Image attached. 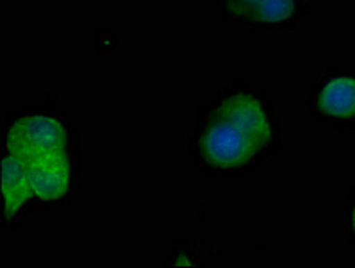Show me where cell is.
<instances>
[{"instance_id":"obj_6","label":"cell","mask_w":355,"mask_h":268,"mask_svg":"<svg viewBox=\"0 0 355 268\" xmlns=\"http://www.w3.org/2000/svg\"><path fill=\"white\" fill-rule=\"evenodd\" d=\"M311 111L336 126L355 124V74L329 72L320 77L311 93Z\"/></svg>"},{"instance_id":"obj_3","label":"cell","mask_w":355,"mask_h":268,"mask_svg":"<svg viewBox=\"0 0 355 268\" xmlns=\"http://www.w3.org/2000/svg\"><path fill=\"white\" fill-rule=\"evenodd\" d=\"M80 145V134L54 102L20 106L2 117V147L24 160L46 152H64Z\"/></svg>"},{"instance_id":"obj_9","label":"cell","mask_w":355,"mask_h":268,"mask_svg":"<svg viewBox=\"0 0 355 268\" xmlns=\"http://www.w3.org/2000/svg\"><path fill=\"white\" fill-rule=\"evenodd\" d=\"M345 233H347L348 242L355 245V188L352 190L347 204V220H345Z\"/></svg>"},{"instance_id":"obj_10","label":"cell","mask_w":355,"mask_h":268,"mask_svg":"<svg viewBox=\"0 0 355 268\" xmlns=\"http://www.w3.org/2000/svg\"><path fill=\"white\" fill-rule=\"evenodd\" d=\"M305 4H314V2H318V0H304Z\"/></svg>"},{"instance_id":"obj_1","label":"cell","mask_w":355,"mask_h":268,"mask_svg":"<svg viewBox=\"0 0 355 268\" xmlns=\"http://www.w3.org/2000/svg\"><path fill=\"white\" fill-rule=\"evenodd\" d=\"M186 147L198 172L211 179H241L261 165L247 134L211 108L209 102L197 106V120Z\"/></svg>"},{"instance_id":"obj_8","label":"cell","mask_w":355,"mask_h":268,"mask_svg":"<svg viewBox=\"0 0 355 268\" xmlns=\"http://www.w3.org/2000/svg\"><path fill=\"white\" fill-rule=\"evenodd\" d=\"M213 2L218 17L223 22H230V24L239 26V22L245 18V15L261 0H213Z\"/></svg>"},{"instance_id":"obj_5","label":"cell","mask_w":355,"mask_h":268,"mask_svg":"<svg viewBox=\"0 0 355 268\" xmlns=\"http://www.w3.org/2000/svg\"><path fill=\"white\" fill-rule=\"evenodd\" d=\"M0 185H2V227L4 233H17L40 206L31 188L26 160L8 147H2Z\"/></svg>"},{"instance_id":"obj_2","label":"cell","mask_w":355,"mask_h":268,"mask_svg":"<svg viewBox=\"0 0 355 268\" xmlns=\"http://www.w3.org/2000/svg\"><path fill=\"white\" fill-rule=\"evenodd\" d=\"M209 104L247 134L261 163L279 154L284 145L282 120L266 90L239 79L220 90Z\"/></svg>"},{"instance_id":"obj_4","label":"cell","mask_w":355,"mask_h":268,"mask_svg":"<svg viewBox=\"0 0 355 268\" xmlns=\"http://www.w3.org/2000/svg\"><path fill=\"white\" fill-rule=\"evenodd\" d=\"M31 188L42 210L70 204L80 193V145L27 158Z\"/></svg>"},{"instance_id":"obj_7","label":"cell","mask_w":355,"mask_h":268,"mask_svg":"<svg viewBox=\"0 0 355 268\" xmlns=\"http://www.w3.org/2000/svg\"><path fill=\"white\" fill-rule=\"evenodd\" d=\"M304 0H261L245 15L239 26L247 31H291L305 13Z\"/></svg>"}]
</instances>
